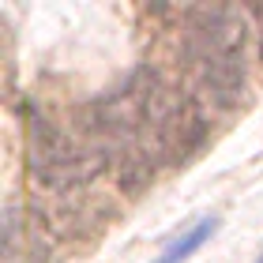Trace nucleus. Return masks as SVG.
<instances>
[{"label":"nucleus","instance_id":"1","mask_svg":"<svg viewBox=\"0 0 263 263\" xmlns=\"http://www.w3.org/2000/svg\"><path fill=\"white\" fill-rule=\"evenodd\" d=\"M184 53L199 87L214 105L230 109L245 94V19L233 8H196L188 15Z\"/></svg>","mask_w":263,"mask_h":263},{"label":"nucleus","instance_id":"2","mask_svg":"<svg viewBox=\"0 0 263 263\" xmlns=\"http://www.w3.org/2000/svg\"><path fill=\"white\" fill-rule=\"evenodd\" d=\"M102 165H105V154L98 147H79L42 113H27V170L45 188L83 184L90 177H98Z\"/></svg>","mask_w":263,"mask_h":263},{"label":"nucleus","instance_id":"3","mask_svg":"<svg viewBox=\"0 0 263 263\" xmlns=\"http://www.w3.org/2000/svg\"><path fill=\"white\" fill-rule=\"evenodd\" d=\"M45 256H49V241L38 218L11 207L4 214V263H45Z\"/></svg>","mask_w":263,"mask_h":263},{"label":"nucleus","instance_id":"4","mask_svg":"<svg viewBox=\"0 0 263 263\" xmlns=\"http://www.w3.org/2000/svg\"><path fill=\"white\" fill-rule=\"evenodd\" d=\"M214 230H218V218H214V214H211V218H199V222H196L188 233H181L177 241H170V245H165V248H162V256L154 259V263H184L188 256H196L199 248L211 241V237H214Z\"/></svg>","mask_w":263,"mask_h":263},{"label":"nucleus","instance_id":"5","mask_svg":"<svg viewBox=\"0 0 263 263\" xmlns=\"http://www.w3.org/2000/svg\"><path fill=\"white\" fill-rule=\"evenodd\" d=\"M252 15H256V23H259V57H263V4L252 8Z\"/></svg>","mask_w":263,"mask_h":263},{"label":"nucleus","instance_id":"6","mask_svg":"<svg viewBox=\"0 0 263 263\" xmlns=\"http://www.w3.org/2000/svg\"><path fill=\"white\" fill-rule=\"evenodd\" d=\"M256 263H263V256H259V259H256Z\"/></svg>","mask_w":263,"mask_h":263}]
</instances>
